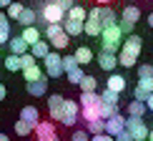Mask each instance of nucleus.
I'll return each mask as SVG.
<instances>
[{"instance_id": "nucleus-28", "label": "nucleus", "mask_w": 153, "mask_h": 141, "mask_svg": "<svg viewBox=\"0 0 153 141\" xmlns=\"http://www.w3.org/2000/svg\"><path fill=\"white\" fill-rule=\"evenodd\" d=\"M60 33H63V23H45V30L40 35H45V40H50V38H55Z\"/></svg>"}, {"instance_id": "nucleus-10", "label": "nucleus", "mask_w": 153, "mask_h": 141, "mask_svg": "<svg viewBox=\"0 0 153 141\" xmlns=\"http://www.w3.org/2000/svg\"><path fill=\"white\" fill-rule=\"evenodd\" d=\"M123 129H126V116L116 113V116L105 118V134H108V136H116V134H120Z\"/></svg>"}, {"instance_id": "nucleus-13", "label": "nucleus", "mask_w": 153, "mask_h": 141, "mask_svg": "<svg viewBox=\"0 0 153 141\" xmlns=\"http://www.w3.org/2000/svg\"><path fill=\"white\" fill-rule=\"evenodd\" d=\"M25 88H28L30 96H45V91H48V78L43 76L40 81H30V83H25Z\"/></svg>"}, {"instance_id": "nucleus-9", "label": "nucleus", "mask_w": 153, "mask_h": 141, "mask_svg": "<svg viewBox=\"0 0 153 141\" xmlns=\"http://www.w3.org/2000/svg\"><path fill=\"white\" fill-rule=\"evenodd\" d=\"M63 96L60 93H53V96H48V113H50V118L53 121H60V113H63Z\"/></svg>"}, {"instance_id": "nucleus-41", "label": "nucleus", "mask_w": 153, "mask_h": 141, "mask_svg": "<svg viewBox=\"0 0 153 141\" xmlns=\"http://www.w3.org/2000/svg\"><path fill=\"white\" fill-rule=\"evenodd\" d=\"M116 25H118V30H120L123 35H131V33H133V28H136V25H133V23H128V20H118Z\"/></svg>"}, {"instance_id": "nucleus-54", "label": "nucleus", "mask_w": 153, "mask_h": 141, "mask_svg": "<svg viewBox=\"0 0 153 141\" xmlns=\"http://www.w3.org/2000/svg\"><path fill=\"white\" fill-rule=\"evenodd\" d=\"M0 141H10L8 136H5V134H0Z\"/></svg>"}, {"instance_id": "nucleus-53", "label": "nucleus", "mask_w": 153, "mask_h": 141, "mask_svg": "<svg viewBox=\"0 0 153 141\" xmlns=\"http://www.w3.org/2000/svg\"><path fill=\"white\" fill-rule=\"evenodd\" d=\"M108 3H111V0H98V5H108Z\"/></svg>"}, {"instance_id": "nucleus-24", "label": "nucleus", "mask_w": 153, "mask_h": 141, "mask_svg": "<svg viewBox=\"0 0 153 141\" xmlns=\"http://www.w3.org/2000/svg\"><path fill=\"white\" fill-rule=\"evenodd\" d=\"M23 76H25V83H30V81H40L43 76V68H38V63L35 66H30V68H23Z\"/></svg>"}, {"instance_id": "nucleus-20", "label": "nucleus", "mask_w": 153, "mask_h": 141, "mask_svg": "<svg viewBox=\"0 0 153 141\" xmlns=\"http://www.w3.org/2000/svg\"><path fill=\"white\" fill-rule=\"evenodd\" d=\"M63 33H65L68 38L80 35L83 33V23H78V20H63Z\"/></svg>"}, {"instance_id": "nucleus-1", "label": "nucleus", "mask_w": 153, "mask_h": 141, "mask_svg": "<svg viewBox=\"0 0 153 141\" xmlns=\"http://www.w3.org/2000/svg\"><path fill=\"white\" fill-rule=\"evenodd\" d=\"M141 48H143V40H141V38H138L136 33H131V35H128V40H126V43H120V50H118L120 56H118L116 61H118L123 68H133V66L138 63Z\"/></svg>"}, {"instance_id": "nucleus-52", "label": "nucleus", "mask_w": 153, "mask_h": 141, "mask_svg": "<svg viewBox=\"0 0 153 141\" xmlns=\"http://www.w3.org/2000/svg\"><path fill=\"white\" fill-rule=\"evenodd\" d=\"M146 141H153V129L148 131V139H146Z\"/></svg>"}, {"instance_id": "nucleus-8", "label": "nucleus", "mask_w": 153, "mask_h": 141, "mask_svg": "<svg viewBox=\"0 0 153 141\" xmlns=\"http://www.w3.org/2000/svg\"><path fill=\"white\" fill-rule=\"evenodd\" d=\"M98 23L100 28H108V25H116L118 18H116V10L111 5H98Z\"/></svg>"}, {"instance_id": "nucleus-43", "label": "nucleus", "mask_w": 153, "mask_h": 141, "mask_svg": "<svg viewBox=\"0 0 153 141\" xmlns=\"http://www.w3.org/2000/svg\"><path fill=\"white\" fill-rule=\"evenodd\" d=\"M138 76H141V78H151V76H153V66H151V63L138 66Z\"/></svg>"}, {"instance_id": "nucleus-55", "label": "nucleus", "mask_w": 153, "mask_h": 141, "mask_svg": "<svg viewBox=\"0 0 153 141\" xmlns=\"http://www.w3.org/2000/svg\"><path fill=\"white\" fill-rule=\"evenodd\" d=\"M3 18H5V15H3V13H0V20H3Z\"/></svg>"}, {"instance_id": "nucleus-30", "label": "nucleus", "mask_w": 153, "mask_h": 141, "mask_svg": "<svg viewBox=\"0 0 153 141\" xmlns=\"http://www.w3.org/2000/svg\"><path fill=\"white\" fill-rule=\"evenodd\" d=\"M68 43H71V38H68L65 33H60V35L50 38V40H48V46H53L55 50H65V48H68Z\"/></svg>"}, {"instance_id": "nucleus-48", "label": "nucleus", "mask_w": 153, "mask_h": 141, "mask_svg": "<svg viewBox=\"0 0 153 141\" xmlns=\"http://www.w3.org/2000/svg\"><path fill=\"white\" fill-rule=\"evenodd\" d=\"M143 104H146V108H148V111H153V93H148V96H146V101H143Z\"/></svg>"}, {"instance_id": "nucleus-36", "label": "nucleus", "mask_w": 153, "mask_h": 141, "mask_svg": "<svg viewBox=\"0 0 153 141\" xmlns=\"http://www.w3.org/2000/svg\"><path fill=\"white\" fill-rule=\"evenodd\" d=\"M98 101H100V96L98 93H80V104L78 106H91V104H98Z\"/></svg>"}, {"instance_id": "nucleus-7", "label": "nucleus", "mask_w": 153, "mask_h": 141, "mask_svg": "<svg viewBox=\"0 0 153 141\" xmlns=\"http://www.w3.org/2000/svg\"><path fill=\"white\" fill-rule=\"evenodd\" d=\"M33 131H35L38 141H58V134H55L53 121H38Z\"/></svg>"}, {"instance_id": "nucleus-21", "label": "nucleus", "mask_w": 153, "mask_h": 141, "mask_svg": "<svg viewBox=\"0 0 153 141\" xmlns=\"http://www.w3.org/2000/svg\"><path fill=\"white\" fill-rule=\"evenodd\" d=\"M88 136H98V134H105V121L103 118H93L88 121Z\"/></svg>"}, {"instance_id": "nucleus-38", "label": "nucleus", "mask_w": 153, "mask_h": 141, "mask_svg": "<svg viewBox=\"0 0 153 141\" xmlns=\"http://www.w3.org/2000/svg\"><path fill=\"white\" fill-rule=\"evenodd\" d=\"M83 76H85V73H83V66H75L73 70H68V81H71V83H80Z\"/></svg>"}, {"instance_id": "nucleus-23", "label": "nucleus", "mask_w": 153, "mask_h": 141, "mask_svg": "<svg viewBox=\"0 0 153 141\" xmlns=\"http://www.w3.org/2000/svg\"><path fill=\"white\" fill-rule=\"evenodd\" d=\"M100 30H103V28H100V23H98V20H91V18H88V20H83V33H85V35L98 38V35H100Z\"/></svg>"}, {"instance_id": "nucleus-40", "label": "nucleus", "mask_w": 153, "mask_h": 141, "mask_svg": "<svg viewBox=\"0 0 153 141\" xmlns=\"http://www.w3.org/2000/svg\"><path fill=\"white\" fill-rule=\"evenodd\" d=\"M136 88H141V91H146V93H153V76L151 78H138Z\"/></svg>"}, {"instance_id": "nucleus-27", "label": "nucleus", "mask_w": 153, "mask_h": 141, "mask_svg": "<svg viewBox=\"0 0 153 141\" xmlns=\"http://www.w3.org/2000/svg\"><path fill=\"white\" fill-rule=\"evenodd\" d=\"M85 13H88L85 8H80V5H73V8L65 13V20H78V23H83V20H85Z\"/></svg>"}, {"instance_id": "nucleus-35", "label": "nucleus", "mask_w": 153, "mask_h": 141, "mask_svg": "<svg viewBox=\"0 0 153 141\" xmlns=\"http://www.w3.org/2000/svg\"><path fill=\"white\" fill-rule=\"evenodd\" d=\"M23 8H25V5H20V3H15V0H13V3L8 5V20H18V15H20Z\"/></svg>"}, {"instance_id": "nucleus-45", "label": "nucleus", "mask_w": 153, "mask_h": 141, "mask_svg": "<svg viewBox=\"0 0 153 141\" xmlns=\"http://www.w3.org/2000/svg\"><path fill=\"white\" fill-rule=\"evenodd\" d=\"M71 141H91V136H88V131H75Z\"/></svg>"}, {"instance_id": "nucleus-22", "label": "nucleus", "mask_w": 153, "mask_h": 141, "mask_svg": "<svg viewBox=\"0 0 153 141\" xmlns=\"http://www.w3.org/2000/svg\"><path fill=\"white\" fill-rule=\"evenodd\" d=\"M78 86H80V91H83V93H93L95 88H98V78H93V76H88V73H85V76L80 78Z\"/></svg>"}, {"instance_id": "nucleus-12", "label": "nucleus", "mask_w": 153, "mask_h": 141, "mask_svg": "<svg viewBox=\"0 0 153 141\" xmlns=\"http://www.w3.org/2000/svg\"><path fill=\"white\" fill-rule=\"evenodd\" d=\"M95 61H98V66L103 68V70H108V73H113V68L118 66L116 56H113V53H105V50H100V56H98Z\"/></svg>"}, {"instance_id": "nucleus-32", "label": "nucleus", "mask_w": 153, "mask_h": 141, "mask_svg": "<svg viewBox=\"0 0 153 141\" xmlns=\"http://www.w3.org/2000/svg\"><path fill=\"white\" fill-rule=\"evenodd\" d=\"M98 96H100L103 104H120V93H113V91H108V88H103Z\"/></svg>"}, {"instance_id": "nucleus-15", "label": "nucleus", "mask_w": 153, "mask_h": 141, "mask_svg": "<svg viewBox=\"0 0 153 141\" xmlns=\"http://www.w3.org/2000/svg\"><path fill=\"white\" fill-rule=\"evenodd\" d=\"M20 38H23L25 43H28V48H30V46H33V43H38V40H40L43 35H40V30H38L35 25H28V28H23V33H20Z\"/></svg>"}, {"instance_id": "nucleus-3", "label": "nucleus", "mask_w": 153, "mask_h": 141, "mask_svg": "<svg viewBox=\"0 0 153 141\" xmlns=\"http://www.w3.org/2000/svg\"><path fill=\"white\" fill-rule=\"evenodd\" d=\"M126 131L131 134L133 141H146L148 139V126H146L143 118H136V116H126Z\"/></svg>"}, {"instance_id": "nucleus-49", "label": "nucleus", "mask_w": 153, "mask_h": 141, "mask_svg": "<svg viewBox=\"0 0 153 141\" xmlns=\"http://www.w3.org/2000/svg\"><path fill=\"white\" fill-rule=\"evenodd\" d=\"M5 96H8V91H5V86H3V83H0V101H3Z\"/></svg>"}, {"instance_id": "nucleus-47", "label": "nucleus", "mask_w": 153, "mask_h": 141, "mask_svg": "<svg viewBox=\"0 0 153 141\" xmlns=\"http://www.w3.org/2000/svg\"><path fill=\"white\" fill-rule=\"evenodd\" d=\"M91 141H113V136H108V134H98V136H91Z\"/></svg>"}, {"instance_id": "nucleus-51", "label": "nucleus", "mask_w": 153, "mask_h": 141, "mask_svg": "<svg viewBox=\"0 0 153 141\" xmlns=\"http://www.w3.org/2000/svg\"><path fill=\"white\" fill-rule=\"evenodd\" d=\"M148 25H151V28H153V13H151V15H148Z\"/></svg>"}, {"instance_id": "nucleus-4", "label": "nucleus", "mask_w": 153, "mask_h": 141, "mask_svg": "<svg viewBox=\"0 0 153 141\" xmlns=\"http://www.w3.org/2000/svg\"><path fill=\"white\" fill-rule=\"evenodd\" d=\"M43 66H45V78H60L63 76V63H60V56L55 50H48V56L43 58Z\"/></svg>"}, {"instance_id": "nucleus-19", "label": "nucleus", "mask_w": 153, "mask_h": 141, "mask_svg": "<svg viewBox=\"0 0 153 141\" xmlns=\"http://www.w3.org/2000/svg\"><path fill=\"white\" fill-rule=\"evenodd\" d=\"M35 18H38V13L33 8H23L20 15H18V23H20L23 28H28V25H35Z\"/></svg>"}, {"instance_id": "nucleus-18", "label": "nucleus", "mask_w": 153, "mask_h": 141, "mask_svg": "<svg viewBox=\"0 0 153 141\" xmlns=\"http://www.w3.org/2000/svg\"><path fill=\"white\" fill-rule=\"evenodd\" d=\"M73 56H75V63H78V66H85V63H91V61L95 58V56H93V50L88 48V46H80Z\"/></svg>"}, {"instance_id": "nucleus-6", "label": "nucleus", "mask_w": 153, "mask_h": 141, "mask_svg": "<svg viewBox=\"0 0 153 141\" xmlns=\"http://www.w3.org/2000/svg\"><path fill=\"white\" fill-rule=\"evenodd\" d=\"M40 15H43V20H45V23H63V20H65V13H63L53 0H45Z\"/></svg>"}, {"instance_id": "nucleus-42", "label": "nucleus", "mask_w": 153, "mask_h": 141, "mask_svg": "<svg viewBox=\"0 0 153 141\" xmlns=\"http://www.w3.org/2000/svg\"><path fill=\"white\" fill-rule=\"evenodd\" d=\"M35 63H38V61H35L30 53H23V56H20V70H23V68H30V66H35Z\"/></svg>"}, {"instance_id": "nucleus-34", "label": "nucleus", "mask_w": 153, "mask_h": 141, "mask_svg": "<svg viewBox=\"0 0 153 141\" xmlns=\"http://www.w3.org/2000/svg\"><path fill=\"white\" fill-rule=\"evenodd\" d=\"M10 40V23H8V18H3L0 20V43H8Z\"/></svg>"}, {"instance_id": "nucleus-14", "label": "nucleus", "mask_w": 153, "mask_h": 141, "mask_svg": "<svg viewBox=\"0 0 153 141\" xmlns=\"http://www.w3.org/2000/svg\"><path fill=\"white\" fill-rule=\"evenodd\" d=\"M8 46H10V53H13V56H23V53H28V43H25L20 35H15V38L10 35Z\"/></svg>"}, {"instance_id": "nucleus-50", "label": "nucleus", "mask_w": 153, "mask_h": 141, "mask_svg": "<svg viewBox=\"0 0 153 141\" xmlns=\"http://www.w3.org/2000/svg\"><path fill=\"white\" fill-rule=\"evenodd\" d=\"M10 3H13V0H0V8H8Z\"/></svg>"}, {"instance_id": "nucleus-44", "label": "nucleus", "mask_w": 153, "mask_h": 141, "mask_svg": "<svg viewBox=\"0 0 153 141\" xmlns=\"http://www.w3.org/2000/svg\"><path fill=\"white\" fill-rule=\"evenodd\" d=\"M53 3L58 5V8H60L63 13H68V10H71L73 5H75V0H53Z\"/></svg>"}, {"instance_id": "nucleus-46", "label": "nucleus", "mask_w": 153, "mask_h": 141, "mask_svg": "<svg viewBox=\"0 0 153 141\" xmlns=\"http://www.w3.org/2000/svg\"><path fill=\"white\" fill-rule=\"evenodd\" d=\"M113 141H133V139H131V134H128V131L123 129L120 134H116V136H113Z\"/></svg>"}, {"instance_id": "nucleus-16", "label": "nucleus", "mask_w": 153, "mask_h": 141, "mask_svg": "<svg viewBox=\"0 0 153 141\" xmlns=\"http://www.w3.org/2000/svg\"><path fill=\"white\" fill-rule=\"evenodd\" d=\"M48 50H50L48 40H38V43H33V46H30V56H33L35 61H43V58L48 56Z\"/></svg>"}, {"instance_id": "nucleus-11", "label": "nucleus", "mask_w": 153, "mask_h": 141, "mask_svg": "<svg viewBox=\"0 0 153 141\" xmlns=\"http://www.w3.org/2000/svg\"><path fill=\"white\" fill-rule=\"evenodd\" d=\"M126 86H128V83H126L123 76H118V73H111V76H108V86H105L108 91H113V93H123Z\"/></svg>"}, {"instance_id": "nucleus-5", "label": "nucleus", "mask_w": 153, "mask_h": 141, "mask_svg": "<svg viewBox=\"0 0 153 141\" xmlns=\"http://www.w3.org/2000/svg\"><path fill=\"white\" fill-rule=\"evenodd\" d=\"M78 116H80V106H78V101H73V98L63 101L60 124H63V126H75V124H78Z\"/></svg>"}, {"instance_id": "nucleus-37", "label": "nucleus", "mask_w": 153, "mask_h": 141, "mask_svg": "<svg viewBox=\"0 0 153 141\" xmlns=\"http://www.w3.org/2000/svg\"><path fill=\"white\" fill-rule=\"evenodd\" d=\"M60 63H63V73H68V70H73L78 63H75V56H60Z\"/></svg>"}, {"instance_id": "nucleus-39", "label": "nucleus", "mask_w": 153, "mask_h": 141, "mask_svg": "<svg viewBox=\"0 0 153 141\" xmlns=\"http://www.w3.org/2000/svg\"><path fill=\"white\" fill-rule=\"evenodd\" d=\"M30 131H33V126H30V124H25V121H15V134H18V136H28Z\"/></svg>"}, {"instance_id": "nucleus-26", "label": "nucleus", "mask_w": 153, "mask_h": 141, "mask_svg": "<svg viewBox=\"0 0 153 141\" xmlns=\"http://www.w3.org/2000/svg\"><path fill=\"white\" fill-rule=\"evenodd\" d=\"M98 106H100V101H98V104H91V106H80V116L85 118V121L100 118V113H98Z\"/></svg>"}, {"instance_id": "nucleus-29", "label": "nucleus", "mask_w": 153, "mask_h": 141, "mask_svg": "<svg viewBox=\"0 0 153 141\" xmlns=\"http://www.w3.org/2000/svg\"><path fill=\"white\" fill-rule=\"evenodd\" d=\"M138 18H141V10H138L136 5H126V8H123V18H120V20H128V23L136 25Z\"/></svg>"}, {"instance_id": "nucleus-31", "label": "nucleus", "mask_w": 153, "mask_h": 141, "mask_svg": "<svg viewBox=\"0 0 153 141\" xmlns=\"http://www.w3.org/2000/svg\"><path fill=\"white\" fill-rule=\"evenodd\" d=\"M143 113H146V104H143V101H131V104H128V116L143 118Z\"/></svg>"}, {"instance_id": "nucleus-25", "label": "nucleus", "mask_w": 153, "mask_h": 141, "mask_svg": "<svg viewBox=\"0 0 153 141\" xmlns=\"http://www.w3.org/2000/svg\"><path fill=\"white\" fill-rule=\"evenodd\" d=\"M98 113H100V118H111V116H116V113H120L118 111V104H103L100 101V106H98Z\"/></svg>"}, {"instance_id": "nucleus-17", "label": "nucleus", "mask_w": 153, "mask_h": 141, "mask_svg": "<svg viewBox=\"0 0 153 141\" xmlns=\"http://www.w3.org/2000/svg\"><path fill=\"white\" fill-rule=\"evenodd\" d=\"M38 118H40V113H38V108H35V106H25L23 111H20V121H25V124H30L33 129H35Z\"/></svg>"}, {"instance_id": "nucleus-2", "label": "nucleus", "mask_w": 153, "mask_h": 141, "mask_svg": "<svg viewBox=\"0 0 153 141\" xmlns=\"http://www.w3.org/2000/svg\"><path fill=\"white\" fill-rule=\"evenodd\" d=\"M100 46H103L105 53H113L116 56L118 50H120V43H123V33L118 30V25H108V28L100 30Z\"/></svg>"}, {"instance_id": "nucleus-33", "label": "nucleus", "mask_w": 153, "mask_h": 141, "mask_svg": "<svg viewBox=\"0 0 153 141\" xmlns=\"http://www.w3.org/2000/svg\"><path fill=\"white\" fill-rule=\"evenodd\" d=\"M3 66L8 68V70H20V56H5V61H3Z\"/></svg>"}]
</instances>
